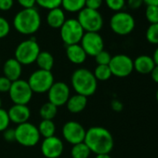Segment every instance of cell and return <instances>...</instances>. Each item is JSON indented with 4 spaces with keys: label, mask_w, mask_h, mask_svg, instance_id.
<instances>
[{
    "label": "cell",
    "mask_w": 158,
    "mask_h": 158,
    "mask_svg": "<svg viewBox=\"0 0 158 158\" xmlns=\"http://www.w3.org/2000/svg\"><path fill=\"white\" fill-rule=\"evenodd\" d=\"M84 142L96 154L110 153L114 144L111 132L102 127H92L87 130Z\"/></svg>",
    "instance_id": "obj_1"
},
{
    "label": "cell",
    "mask_w": 158,
    "mask_h": 158,
    "mask_svg": "<svg viewBox=\"0 0 158 158\" xmlns=\"http://www.w3.org/2000/svg\"><path fill=\"white\" fill-rule=\"evenodd\" d=\"M12 23L19 34L32 35L35 34L41 26V16L35 8L23 9L16 13Z\"/></svg>",
    "instance_id": "obj_2"
},
{
    "label": "cell",
    "mask_w": 158,
    "mask_h": 158,
    "mask_svg": "<svg viewBox=\"0 0 158 158\" xmlns=\"http://www.w3.org/2000/svg\"><path fill=\"white\" fill-rule=\"evenodd\" d=\"M71 83L76 94L85 97L92 96L98 88V81L92 72L86 68L75 70L71 77Z\"/></svg>",
    "instance_id": "obj_3"
},
{
    "label": "cell",
    "mask_w": 158,
    "mask_h": 158,
    "mask_svg": "<svg viewBox=\"0 0 158 158\" xmlns=\"http://www.w3.org/2000/svg\"><path fill=\"white\" fill-rule=\"evenodd\" d=\"M76 20L85 33H99L103 26V18L101 12L88 8L78 12Z\"/></svg>",
    "instance_id": "obj_4"
},
{
    "label": "cell",
    "mask_w": 158,
    "mask_h": 158,
    "mask_svg": "<svg viewBox=\"0 0 158 158\" xmlns=\"http://www.w3.org/2000/svg\"><path fill=\"white\" fill-rule=\"evenodd\" d=\"M40 47L35 38H30L21 42L15 49V59L22 65H29L35 62L39 53Z\"/></svg>",
    "instance_id": "obj_5"
},
{
    "label": "cell",
    "mask_w": 158,
    "mask_h": 158,
    "mask_svg": "<svg viewBox=\"0 0 158 158\" xmlns=\"http://www.w3.org/2000/svg\"><path fill=\"white\" fill-rule=\"evenodd\" d=\"M136 26L134 17L126 11L115 12L110 19L111 30L118 35H127L133 32Z\"/></svg>",
    "instance_id": "obj_6"
},
{
    "label": "cell",
    "mask_w": 158,
    "mask_h": 158,
    "mask_svg": "<svg viewBox=\"0 0 158 158\" xmlns=\"http://www.w3.org/2000/svg\"><path fill=\"white\" fill-rule=\"evenodd\" d=\"M60 38L66 46L80 44L85 31L76 19H68L60 28Z\"/></svg>",
    "instance_id": "obj_7"
},
{
    "label": "cell",
    "mask_w": 158,
    "mask_h": 158,
    "mask_svg": "<svg viewBox=\"0 0 158 158\" xmlns=\"http://www.w3.org/2000/svg\"><path fill=\"white\" fill-rule=\"evenodd\" d=\"M40 137L37 127L29 122L18 125L15 128V141L24 147L35 146Z\"/></svg>",
    "instance_id": "obj_8"
},
{
    "label": "cell",
    "mask_w": 158,
    "mask_h": 158,
    "mask_svg": "<svg viewBox=\"0 0 158 158\" xmlns=\"http://www.w3.org/2000/svg\"><path fill=\"white\" fill-rule=\"evenodd\" d=\"M33 93H46L54 84V77L51 71L38 69L35 71L27 81Z\"/></svg>",
    "instance_id": "obj_9"
},
{
    "label": "cell",
    "mask_w": 158,
    "mask_h": 158,
    "mask_svg": "<svg viewBox=\"0 0 158 158\" xmlns=\"http://www.w3.org/2000/svg\"><path fill=\"white\" fill-rule=\"evenodd\" d=\"M9 93L13 103L20 105H27L33 97V91L28 82L22 79L12 82Z\"/></svg>",
    "instance_id": "obj_10"
},
{
    "label": "cell",
    "mask_w": 158,
    "mask_h": 158,
    "mask_svg": "<svg viewBox=\"0 0 158 158\" xmlns=\"http://www.w3.org/2000/svg\"><path fill=\"white\" fill-rule=\"evenodd\" d=\"M109 67L112 74L119 78L127 77L134 71L133 60L125 54H117L113 56L109 63Z\"/></svg>",
    "instance_id": "obj_11"
},
{
    "label": "cell",
    "mask_w": 158,
    "mask_h": 158,
    "mask_svg": "<svg viewBox=\"0 0 158 158\" xmlns=\"http://www.w3.org/2000/svg\"><path fill=\"white\" fill-rule=\"evenodd\" d=\"M80 45L85 50L87 56L95 57L104 49V41L99 33H85Z\"/></svg>",
    "instance_id": "obj_12"
},
{
    "label": "cell",
    "mask_w": 158,
    "mask_h": 158,
    "mask_svg": "<svg viewBox=\"0 0 158 158\" xmlns=\"http://www.w3.org/2000/svg\"><path fill=\"white\" fill-rule=\"evenodd\" d=\"M87 130L78 122L69 121L64 124L62 127V135L66 141L74 145L83 142L86 137Z\"/></svg>",
    "instance_id": "obj_13"
},
{
    "label": "cell",
    "mask_w": 158,
    "mask_h": 158,
    "mask_svg": "<svg viewBox=\"0 0 158 158\" xmlns=\"http://www.w3.org/2000/svg\"><path fill=\"white\" fill-rule=\"evenodd\" d=\"M48 102L57 107L65 105L70 98V89L64 82H54L48 91Z\"/></svg>",
    "instance_id": "obj_14"
},
{
    "label": "cell",
    "mask_w": 158,
    "mask_h": 158,
    "mask_svg": "<svg viewBox=\"0 0 158 158\" xmlns=\"http://www.w3.org/2000/svg\"><path fill=\"white\" fill-rule=\"evenodd\" d=\"M63 150V142L56 136L44 139L41 144V152L46 158H59L62 154Z\"/></svg>",
    "instance_id": "obj_15"
},
{
    "label": "cell",
    "mask_w": 158,
    "mask_h": 158,
    "mask_svg": "<svg viewBox=\"0 0 158 158\" xmlns=\"http://www.w3.org/2000/svg\"><path fill=\"white\" fill-rule=\"evenodd\" d=\"M8 114L10 122L17 125H21L28 122L31 116V111L29 107L27 105H20V104H14L13 106H11Z\"/></svg>",
    "instance_id": "obj_16"
},
{
    "label": "cell",
    "mask_w": 158,
    "mask_h": 158,
    "mask_svg": "<svg viewBox=\"0 0 158 158\" xmlns=\"http://www.w3.org/2000/svg\"><path fill=\"white\" fill-rule=\"evenodd\" d=\"M22 66L23 65L15 58L7 60L3 65L4 76L10 79L11 82L19 80L22 75V72H23Z\"/></svg>",
    "instance_id": "obj_17"
},
{
    "label": "cell",
    "mask_w": 158,
    "mask_h": 158,
    "mask_svg": "<svg viewBox=\"0 0 158 158\" xmlns=\"http://www.w3.org/2000/svg\"><path fill=\"white\" fill-rule=\"evenodd\" d=\"M134 70L140 74H150L155 66L152 57L148 55H140L133 60Z\"/></svg>",
    "instance_id": "obj_18"
},
{
    "label": "cell",
    "mask_w": 158,
    "mask_h": 158,
    "mask_svg": "<svg viewBox=\"0 0 158 158\" xmlns=\"http://www.w3.org/2000/svg\"><path fill=\"white\" fill-rule=\"evenodd\" d=\"M66 20L65 11L60 7L48 10L47 15V23L53 29H60Z\"/></svg>",
    "instance_id": "obj_19"
},
{
    "label": "cell",
    "mask_w": 158,
    "mask_h": 158,
    "mask_svg": "<svg viewBox=\"0 0 158 158\" xmlns=\"http://www.w3.org/2000/svg\"><path fill=\"white\" fill-rule=\"evenodd\" d=\"M66 56L68 60L73 64H82L87 59V54L80 44L67 46Z\"/></svg>",
    "instance_id": "obj_20"
},
{
    "label": "cell",
    "mask_w": 158,
    "mask_h": 158,
    "mask_svg": "<svg viewBox=\"0 0 158 158\" xmlns=\"http://www.w3.org/2000/svg\"><path fill=\"white\" fill-rule=\"evenodd\" d=\"M88 104V98L83 96L75 94L69 98L67 103L65 104L67 106V109L72 114H79L85 110Z\"/></svg>",
    "instance_id": "obj_21"
},
{
    "label": "cell",
    "mask_w": 158,
    "mask_h": 158,
    "mask_svg": "<svg viewBox=\"0 0 158 158\" xmlns=\"http://www.w3.org/2000/svg\"><path fill=\"white\" fill-rule=\"evenodd\" d=\"M35 62L39 69L45 71H51L54 65V57L48 51H40Z\"/></svg>",
    "instance_id": "obj_22"
},
{
    "label": "cell",
    "mask_w": 158,
    "mask_h": 158,
    "mask_svg": "<svg viewBox=\"0 0 158 158\" xmlns=\"http://www.w3.org/2000/svg\"><path fill=\"white\" fill-rule=\"evenodd\" d=\"M86 0H61V9L70 13H78L86 8Z\"/></svg>",
    "instance_id": "obj_23"
},
{
    "label": "cell",
    "mask_w": 158,
    "mask_h": 158,
    "mask_svg": "<svg viewBox=\"0 0 158 158\" xmlns=\"http://www.w3.org/2000/svg\"><path fill=\"white\" fill-rule=\"evenodd\" d=\"M40 136L46 138H49L55 136L56 126L52 120H42L37 127Z\"/></svg>",
    "instance_id": "obj_24"
},
{
    "label": "cell",
    "mask_w": 158,
    "mask_h": 158,
    "mask_svg": "<svg viewBox=\"0 0 158 158\" xmlns=\"http://www.w3.org/2000/svg\"><path fill=\"white\" fill-rule=\"evenodd\" d=\"M91 152L88 145L83 141L73 145L71 150V155L73 158H89Z\"/></svg>",
    "instance_id": "obj_25"
},
{
    "label": "cell",
    "mask_w": 158,
    "mask_h": 158,
    "mask_svg": "<svg viewBox=\"0 0 158 158\" xmlns=\"http://www.w3.org/2000/svg\"><path fill=\"white\" fill-rule=\"evenodd\" d=\"M40 116L43 120H52L58 113V107L48 102L44 103L40 108Z\"/></svg>",
    "instance_id": "obj_26"
},
{
    "label": "cell",
    "mask_w": 158,
    "mask_h": 158,
    "mask_svg": "<svg viewBox=\"0 0 158 158\" xmlns=\"http://www.w3.org/2000/svg\"><path fill=\"white\" fill-rule=\"evenodd\" d=\"M93 74L97 81H107L113 75L109 65H97Z\"/></svg>",
    "instance_id": "obj_27"
},
{
    "label": "cell",
    "mask_w": 158,
    "mask_h": 158,
    "mask_svg": "<svg viewBox=\"0 0 158 158\" xmlns=\"http://www.w3.org/2000/svg\"><path fill=\"white\" fill-rule=\"evenodd\" d=\"M147 41L152 45H158V23L150 24L145 34Z\"/></svg>",
    "instance_id": "obj_28"
},
{
    "label": "cell",
    "mask_w": 158,
    "mask_h": 158,
    "mask_svg": "<svg viewBox=\"0 0 158 158\" xmlns=\"http://www.w3.org/2000/svg\"><path fill=\"white\" fill-rule=\"evenodd\" d=\"M145 17L151 23H158V6H147Z\"/></svg>",
    "instance_id": "obj_29"
},
{
    "label": "cell",
    "mask_w": 158,
    "mask_h": 158,
    "mask_svg": "<svg viewBox=\"0 0 158 158\" xmlns=\"http://www.w3.org/2000/svg\"><path fill=\"white\" fill-rule=\"evenodd\" d=\"M36 5L42 9L50 10L60 8L61 5V0H36Z\"/></svg>",
    "instance_id": "obj_30"
},
{
    "label": "cell",
    "mask_w": 158,
    "mask_h": 158,
    "mask_svg": "<svg viewBox=\"0 0 158 158\" xmlns=\"http://www.w3.org/2000/svg\"><path fill=\"white\" fill-rule=\"evenodd\" d=\"M108 9L114 12L122 11L126 7V0H104Z\"/></svg>",
    "instance_id": "obj_31"
},
{
    "label": "cell",
    "mask_w": 158,
    "mask_h": 158,
    "mask_svg": "<svg viewBox=\"0 0 158 158\" xmlns=\"http://www.w3.org/2000/svg\"><path fill=\"white\" fill-rule=\"evenodd\" d=\"M94 58H95V60L98 65H109L112 56L108 51L103 49L102 51L98 53Z\"/></svg>",
    "instance_id": "obj_32"
},
{
    "label": "cell",
    "mask_w": 158,
    "mask_h": 158,
    "mask_svg": "<svg viewBox=\"0 0 158 158\" xmlns=\"http://www.w3.org/2000/svg\"><path fill=\"white\" fill-rule=\"evenodd\" d=\"M10 120L9 117V114L6 110L0 109V132L5 131L7 128H9Z\"/></svg>",
    "instance_id": "obj_33"
},
{
    "label": "cell",
    "mask_w": 158,
    "mask_h": 158,
    "mask_svg": "<svg viewBox=\"0 0 158 158\" xmlns=\"http://www.w3.org/2000/svg\"><path fill=\"white\" fill-rule=\"evenodd\" d=\"M10 32V24L9 21L6 18L0 16V39L8 36Z\"/></svg>",
    "instance_id": "obj_34"
},
{
    "label": "cell",
    "mask_w": 158,
    "mask_h": 158,
    "mask_svg": "<svg viewBox=\"0 0 158 158\" xmlns=\"http://www.w3.org/2000/svg\"><path fill=\"white\" fill-rule=\"evenodd\" d=\"M12 82L5 76H0V93H7L10 91Z\"/></svg>",
    "instance_id": "obj_35"
},
{
    "label": "cell",
    "mask_w": 158,
    "mask_h": 158,
    "mask_svg": "<svg viewBox=\"0 0 158 158\" xmlns=\"http://www.w3.org/2000/svg\"><path fill=\"white\" fill-rule=\"evenodd\" d=\"M104 0H86V8L90 10H99V9L102 7Z\"/></svg>",
    "instance_id": "obj_36"
},
{
    "label": "cell",
    "mask_w": 158,
    "mask_h": 158,
    "mask_svg": "<svg viewBox=\"0 0 158 158\" xmlns=\"http://www.w3.org/2000/svg\"><path fill=\"white\" fill-rule=\"evenodd\" d=\"M17 2L23 9H33L36 5V0H17Z\"/></svg>",
    "instance_id": "obj_37"
},
{
    "label": "cell",
    "mask_w": 158,
    "mask_h": 158,
    "mask_svg": "<svg viewBox=\"0 0 158 158\" xmlns=\"http://www.w3.org/2000/svg\"><path fill=\"white\" fill-rule=\"evenodd\" d=\"M14 5V0H0V10L8 11Z\"/></svg>",
    "instance_id": "obj_38"
},
{
    "label": "cell",
    "mask_w": 158,
    "mask_h": 158,
    "mask_svg": "<svg viewBox=\"0 0 158 158\" xmlns=\"http://www.w3.org/2000/svg\"><path fill=\"white\" fill-rule=\"evenodd\" d=\"M4 132V139L8 142L15 141V129L13 128H7Z\"/></svg>",
    "instance_id": "obj_39"
},
{
    "label": "cell",
    "mask_w": 158,
    "mask_h": 158,
    "mask_svg": "<svg viewBox=\"0 0 158 158\" xmlns=\"http://www.w3.org/2000/svg\"><path fill=\"white\" fill-rule=\"evenodd\" d=\"M126 3H127V7L129 9L138 10L144 4V1H143V0H127Z\"/></svg>",
    "instance_id": "obj_40"
},
{
    "label": "cell",
    "mask_w": 158,
    "mask_h": 158,
    "mask_svg": "<svg viewBox=\"0 0 158 158\" xmlns=\"http://www.w3.org/2000/svg\"><path fill=\"white\" fill-rule=\"evenodd\" d=\"M111 105H112V109L114 111H115V112H120L123 109V104L119 101H117V100L113 101Z\"/></svg>",
    "instance_id": "obj_41"
},
{
    "label": "cell",
    "mask_w": 158,
    "mask_h": 158,
    "mask_svg": "<svg viewBox=\"0 0 158 158\" xmlns=\"http://www.w3.org/2000/svg\"><path fill=\"white\" fill-rule=\"evenodd\" d=\"M151 77L152 79V81L158 84V65H155L152 71L151 72Z\"/></svg>",
    "instance_id": "obj_42"
},
{
    "label": "cell",
    "mask_w": 158,
    "mask_h": 158,
    "mask_svg": "<svg viewBox=\"0 0 158 158\" xmlns=\"http://www.w3.org/2000/svg\"><path fill=\"white\" fill-rule=\"evenodd\" d=\"M147 6H158V0H143Z\"/></svg>",
    "instance_id": "obj_43"
},
{
    "label": "cell",
    "mask_w": 158,
    "mask_h": 158,
    "mask_svg": "<svg viewBox=\"0 0 158 158\" xmlns=\"http://www.w3.org/2000/svg\"><path fill=\"white\" fill-rule=\"evenodd\" d=\"M152 60L155 63V65H158V47L155 48L154 52H153V55H152Z\"/></svg>",
    "instance_id": "obj_44"
},
{
    "label": "cell",
    "mask_w": 158,
    "mask_h": 158,
    "mask_svg": "<svg viewBox=\"0 0 158 158\" xmlns=\"http://www.w3.org/2000/svg\"><path fill=\"white\" fill-rule=\"evenodd\" d=\"M95 158H112L109 153H103V154H96Z\"/></svg>",
    "instance_id": "obj_45"
},
{
    "label": "cell",
    "mask_w": 158,
    "mask_h": 158,
    "mask_svg": "<svg viewBox=\"0 0 158 158\" xmlns=\"http://www.w3.org/2000/svg\"><path fill=\"white\" fill-rule=\"evenodd\" d=\"M156 101H157V102H158V89H157V91H156Z\"/></svg>",
    "instance_id": "obj_46"
},
{
    "label": "cell",
    "mask_w": 158,
    "mask_h": 158,
    "mask_svg": "<svg viewBox=\"0 0 158 158\" xmlns=\"http://www.w3.org/2000/svg\"><path fill=\"white\" fill-rule=\"evenodd\" d=\"M1 105H2V101L0 99V109H1Z\"/></svg>",
    "instance_id": "obj_47"
}]
</instances>
